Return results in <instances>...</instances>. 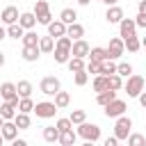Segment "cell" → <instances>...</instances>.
Listing matches in <instances>:
<instances>
[{
	"label": "cell",
	"instance_id": "cell-11",
	"mask_svg": "<svg viewBox=\"0 0 146 146\" xmlns=\"http://www.w3.org/2000/svg\"><path fill=\"white\" fill-rule=\"evenodd\" d=\"M123 18H125V14H123V9H121L119 5H112V7H107V11H105V21H107L110 25H119Z\"/></svg>",
	"mask_w": 146,
	"mask_h": 146
},
{
	"label": "cell",
	"instance_id": "cell-3",
	"mask_svg": "<svg viewBox=\"0 0 146 146\" xmlns=\"http://www.w3.org/2000/svg\"><path fill=\"white\" fill-rule=\"evenodd\" d=\"M130 132H132V119L130 116H119L116 119V123H114V137L121 141V139H128L130 137Z\"/></svg>",
	"mask_w": 146,
	"mask_h": 146
},
{
	"label": "cell",
	"instance_id": "cell-24",
	"mask_svg": "<svg viewBox=\"0 0 146 146\" xmlns=\"http://www.w3.org/2000/svg\"><path fill=\"white\" fill-rule=\"evenodd\" d=\"M43 141H48V144L59 141V130H57V125H46V128H43Z\"/></svg>",
	"mask_w": 146,
	"mask_h": 146
},
{
	"label": "cell",
	"instance_id": "cell-50",
	"mask_svg": "<svg viewBox=\"0 0 146 146\" xmlns=\"http://www.w3.org/2000/svg\"><path fill=\"white\" fill-rule=\"evenodd\" d=\"M103 2H105L107 7H112V5H119V0H103Z\"/></svg>",
	"mask_w": 146,
	"mask_h": 146
},
{
	"label": "cell",
	"instance_id": "cell-13",
	"mask_svg": "<svg viewBox=\"0 0 146 146\" xmlns=\"http://www.w3.org/2000/svg\"><path fill=\"white\" fill-rule=\"evenodd\" d=\"M18 18H21V14H18V9H16L14 5L5 7L2 14H0V21H2L5 25H14V23H18Z\"/></svg>",
	"mask_w": 146,
	"mask_h": 146
},
{
	"label": "cell",
	"instance_id": "cell-4",
	"mask_svg": "<svg viewBox=\"0 0 146 146\" xmlns=\"http://www.w3.org/2000/svg\"><path fill=\"white\" fill-rule=\"evenodd\" d=\"M59 89H62V82H59V78H55V75H46V78L39 82V91H41L43 96H55Z\"/></svg>",
	"mask_w": 146,
	"mask_h": 146
},
{
	"label": "cell",
	"instance_id": "cell-26",
	"mask_svg": "<svg viewBox=\"0 0 146 146\" xmlns=\"http://www.w3.org/2000/svg\"><path fill=\"white\" fill-rule=\"evenodd\" d=\"M75 139H78V132H73V128H71V130L59 132V144H62V146H73V144H75Z\"/></svg>",
	"mask_w": 146,
	"mask_h": 146
},
{
	"label": "cell",
	"instance_id": "cell-19",
	"mask_svg": "<svg viewBox=\"0 0 146 146\" xmlns=\"http://www.w3.org/2000/svg\"><path fill=\"white\" fill-rule=\"evenodd\" d=\"M91 87H94V91H96V94L107 91V89H110V78H107V75H96V78H94V82H91Z\"/></svg>",
	"mask_w": 146,
	"mask_h": 146
},
{
	"label": "cell",
	"instance_id": "cell-34",
	"mask_svg": "<svg viewBox=\"0 0 146 146\" xmlns=\"http://www.w3.org/2000/svg\"><path fill=\"white\" fill-rule=\"evenodd\" d=\"M34 100H32V96L30 98H21L18 100V112H25V114H30V112H34Z\"/></svg>",
	"mask_w": 146,
	"mask_h": 146
},
{
	"label": "cell",
	"instance_id": "cell-16",
	"mask_svg": "<svg viewBox=\"0 0 146 146\" xmlns=\"http://www.w3.org/2000/svg\"><path fill=\"white\" fill-rule=\"evenodd\" d=\"M0 130H2V137H5V141H14V139L18 137V125H16L14 121H5Z\"/></svg>",
	"mask_w": 146,
	"mask_h": 146
},
{
	"label": "cell",
	"instance_id": "cell-21",
	"mask_svg": "<svg viewBox=\"0 0 146 146\" xmlns=\"http://www.w3.org/2000/svg\"><path fill=\"white\" fill-rule=\"evenodd\" d=\"M59 21H62V23H66V25L78 23V11H75V9H71V7H66V9H62V11H59Z\"/></svg>",
	"mask_w": 146,
	"mask_h": 146
},
{
	"label": "cell",
	"instance_id": "cell-40",
	"mask_svg": "<svg viewBox=\"0 0 146 146\" xmlns=\"http://www.w3.org/2000/svg\"><path fill=\"white\" fill-rule=\"evenodd\" d=\"M73 82H75L78 87H84V84L89 82V73H87V68H84V71H78V73H73Z\"/></svg>",
	"mask_w": 146,
	"mask_h": 146
},
{
	"label": "cell",
	"instance_id": "cell-29",
	"mask_svg": "<svg viewBox=\"0 0 146 146\" xmlns=\"http://www.w3.org/2000/svg\"><path fill=\"white\" fill-rule=\"evenodd\" d=\"M14 123L18 125V130H27L32 121H30V114H25V112H18V114L14 116Z\"/></svg>",
	"mask_w": 146,
	"mask_h": 146
},
{
	"label": "cell",
	"instance_id": "cell-12",
	"mask_svg": "<svg viewBox=\"0 0 146 146\" xmlns=\"http://www.w3.org/2000/svg\"><path fill=\"white\" fill-rule=\"evenodd\" d=\"M89 50H91V46H89L84 39H78V41H73V48H71V57H80V59H87V57H89Z\"/></svg>",
	"mask_w": 146,
	"mask_h": 146
},
{
	"label": "cell",
	"instance_id": "cell-55",
	"mask_svg": "<svg viewBox=\"0 0 146 146\" xmlns=\"http://www.w3.org/2000/svg\"><path fill=\"white\" fill-rule=\"evenodd\" d=\"M141 46H144V48H146V36H144V39H141Z\"/></svg>",
	"mask_w": 146,
	"mask_h": 146
},
{
	"label": "cell",
	"instance_id": "cell-42",
	"mask_svg": "<svg viewBox=\"0 0 146 146\" xmlns=\"http://www.w3.org/2000/svg\"><path fill=\"white\" fill-rule=\"evenodd\" d=\"M84 68H87V73H94V75H100V62H94V59H89Z\"/></svg>",
	"mask_w": 146,
	"mask_h": 146
},
{
	"label": "cell",
	"instance_id": "cell-47",
	"mask_svg": "<svg viewBox=\"0 0 146 146\" xmlns=\"http://www.w3.org/2000/svg\"><path fill=\"white\" fill-rule=\"evenodd\" d=\"M11 146H30V144H27L25 139H18V137H16V139L11 141Z\"/></svg>",
	"mask_w": 146,
	"mask_h": 146
},
{
	"label": "cell",
	"instance_id": "cell-49",
	"mask_svg": "<svg viewBox=\"0 0 146 146\" xmlns=\"http://www.w3.org/2000/svg\"><path fill=\"white\" fill-rule=\"evenodd\" d=\"M5 36H7V27H2V25H0V41H2Z\"/></svg>",
	"mask_w": 146,
	"mask_h": 146
},
{
	"label": "cell",
	"instance_id": "cell-45",
	"mask_svg": "<svg viewBox=\"0 0 146 146\" xmlns=\"http://www.w3.org/2000/svg\"><path fill=\"white\" fill-rule=\"evenodd\" d=\"M103 146H119V139L112 135V137H107V139H105V144H103Z\"/></svg>",
	"mask_w": 146,
	"mask_h": 146
},
{
	"label": "cell",
	"instance_id": "cell-8",
	"mask_svg": "<svg viewBox=\"0 0 146 146\" xmlns=\"http://www.w3.org/2000/svg\"><path fill=\"white\" fill-rule=\"evenodd\" d=\"M0 98H2V100H11V103L18 107V100H21V96H18V89H16V84H14V82H2V84H0Z\"/></svg>",
	"mask_w": 146,
	"mask_h": 146
},
{
	"label": "cell",
	"instance_id": "cell-15",
	"mask_svg": "<svg viewBox=\"0 0 146 146\" xmlns=\"http://www.w3.org/2000/svg\"><path fill=\"white\" fill-rule=\"evenodd\" d=\"M16 114H18V107H16L11 100H2V103H0V116H2L5 121H14Z\"/></svg>",
	"mask_w": 146,
	"mask_h": 146
},
{
	"label": "cell",
	"instance_id": "cell-7",
	"mask_svg": "<svg viewBox=\"0 0 146 146\" xmlns=\"http://www.w3.org/2000/svg\"><path fill=\"white\" fill-rule=\"evenodd\" d=\"M123 52H125V41L121 36H112L107 46V59H119Z\"/></svg>",
	"mask_w": 146,
	"mask_h": 146
},
{
	"label": "cell",
	"instance_id": "cell-37",
	"mask_svg": "<svg viewBox=\"0 0 146 146\" xmlns=\"http://www.w3.org/2000/svg\"><path fill=\"white\" fill-rule=\"evenodd\" d=\"M139 48H141V39H139L137 34L130 36V39H125V50H128V52H137Z\"/></svg>",
	"mask_w": 146,
	"mask_h": 146
},
{
	"label": "cell",
	"instance_id": "cell-10",
	"mask_svg": "<svg viewBox=\"0 0 146 146\" xmlns=\"http://www.w3.org/2000/svg\"><path fill=\"white\" fill-rule=\"evenodd\" d=\"M137 34V23H135V18H123L121 23H119V36L125 41V39H130V36H135Z\"/></svg>",
	"mask_w": 146,
	"mask_h": 146
},
{
	"label": "cell",
	"instance_id": "cell-41",
	"mask_svg": "<svg viewBox=\"0 0 146 146\" xmlns=\"http://www.w3.org/2000/svg\"><path fill=\"white\" fill-rule=\"evenodd\" d=\"M107 78H110V89H114V91L123 89V78H121L119 73H114V75H107Z\"/></svg>",
	"mask_w": 146,
	"mask_h": 146
},
{
	"label": "cell",
	"instance_id": "cell-14",
	"mask_svg": "<svg viewBox=\"0 0 146 146\" xmlns=\"http://www.w3.org/2000/svg\"><path fill=\"white\" fill-rule=\"evenodd\" d=\"M46 27H48V36H52V39H59V36H64V34H66V27H68V25H66V23H62V21L57 18V21L48 23Z\"/></svg>",
	"mask_w": 146,
	"mask_h": 146
},
{
	"label": "cell",
	"instance_id": "cell-36",
	"mask_svg": "<svg viewBox=\"0 0 146 146\" xmlns=\"http://www.w3.org/2000/svg\"><path fill=\"white\" fill-rule=\"evenodd\" d=\"M23 34H25V30H23L18 23L7 25V36H11V39H23Z\"/></svg>",
	"mask_w": 146,
	"mask_h": 146
},
{
	"label": "cell",
	"instance_id": "cell-30",
	"mask_svg": "<svg viewBox=\"0 0 146 146\" xmlns=\"http://www.w3.org/2000/svg\"><path fill=\"white\" fill-rule=\"evenodd\" d=\"M39 39H41V36H39L36 32L25 30V34H23V39H21V41H23V46H39Z\"/></svg>",
	"mask_w": 146,
	"mask_h": 146
},
{
	"label": "cell",
	"instance_id": "cell-6",
	"mask_svg": "<svg viewBox=\"0 0 146 146\" xmlns=\"http://www.w3.org/2000/svg\"><path fill=\"white\" fill-rule=\"evenodd\" d=\"M34 16H36V21H39L41 25H48V23H52V16H50V5H48V0H36V2H34Z\"/></svg>",
	"mask_w": 146,
	"mask_h": 146
},
{
	"label": "cell",
	"instance_id": "cell-25",
	"mask_svg": "<svg viewBox=\"0 0 146 146\" xmlns=\"http://www.w3.org/2000/svg\"><path fill=\"white\" fill-rule=\"evenodd\" d=\"M52 52H55L52 57H55V62H57V64H66V62L71 59V50H68V48H59V46H55V50H52Z\"/></svg>",
	"mask_w": 146,
	"mask_h": 146
},
{
	"label": "cell",
	"instance_id": "cell-1",
	"mask_svg": "<svg viewBox=\"0 0 146 146\" xmlns=\"http://www.w3.org/2000/svg\"><path fill=\"white\" fill-rule=\"evenodd\" d=\"M146 89V78L141 75H130L123 82V91L128 94V98H139V94Z\"/></svg>",
	"mask_w": 146,
	"mask_h": 146
},
{
	"label": "cell",
	"instance_id": "cell-56",
	"mask_svg": "<svg viewBox=\"0 0 146 146\" xmlns=\"http://www.w3.org/2000/svg\"><path fill=\"white\" fill-rule=\"evenodd\" d=\"M2 123H5V119H2V116H0V128H2Z\"/></svg>",
	"mask_w": 146,
	"mask_h": 146
},
{
	"label": "cell",
	"instance_id": "cell-20",
	"mask_svg": "<svg viewBox=\"0 0 146 146\" xmlns=\"http://www.w3.org/2000/svg\"><path fill=\"white\" fill-rule=\"evenodd\" d=\"M114 98H116V91H114V89H107V91H100V94H96V103H98L100 107L110 105Z\"/></svg>",
	"mask_w": 146,
	"mask_h": 146
},
{
	"label": "cell",
	"instance_id": "cell-27",
	"mask_svg": "<svg viewBox=\"0 0 146 146\" xmlns=\"http://www.w3.org/2000/svg\"><path fill=\"white\" fill-rule=\"evenodd\" d=\"M55 105H57L59 110L68 107V105H71V96H68V91H62V89H59V91L55 94Z\"/></svg>",
	"mask_w": 146,
	"mask_h": 146
},
{
	"label": "cell",
	"instance_id": "cell-53",
	"mask_svg": "<svg viewBox=\"0 0 146 146\" xmlns=\"http://www.w3.org/2000/svg\"><path fill=\"white\" fill-rule=\"evenodd\" d=\"M5 144V137H2V130H0V146Z\"/></svg>",
	"mask_w": 146,
	"mask_h": 146
},
{
	"label": "cell",
	"instance_id": "cell-33",
	"mask_svg": "<svg viewBox=\"0 0 146 146\" xmlns=\"http://www.w3.org/2000/svg\"><path fill=\"white\" fill-rule=\"evenodd\" d=\"M114 73H116V62L114 59L100 62V75H114Z\"/></svg>",
	"mask_w": 146,
	"mask_h": 146
},
{
	"label": "cell",
	"instance_id": "cell-52",
	"mask_svg": "<svg viewBox=\"0 0 146 146\" xmlns=\"http://www.w3.org/2000/svg\"><path fill=\"white\" fill-rule=\"evenodd\" d=\"M5 59H7V57H5V52H0V68L5 66Z\"/></svg>",
	"mask_w": 146,
	"mask_h": 146
},
{
	"label": "cell",
	"instance_id": "cell-48",
	"mask_svg": "<svg viewBox=\"0 0 146 146\" xmlns=\"http://www.w3.org/2000/svg\"><path fill=\"white\" fill-rule=\"evenodd\" d=\"M137 9H139V14H146V0H139V7Z\"/></svg>",
	"mask_w": 146,
	"mask_h": 146
},
{
	"label": "cell",
	"instance_id": "cell-46",
	"mask_svg": "<svg viewBox=\"0 0 146 146\" xmlns=\"http://www.w3.org/2000/svg\"><path fill=\"white\" fill-rule=\"evenodd\" d=\"M139 105H141V107L146 110V89H144V91L139 94Z\"/></svg>",
	"mask_w": 146,
	"mask_h": 146
},
{
	"label": "cell",
	"instance_id": "cell-39",
	"mask_svg": "<svg viewBox=\"0 0 146 146\" xmlns=\"http://www.w3.org/2000/svg\"><path fill=\"white\" fill-rule=\"evenodd\" d=\"M116 73H119L121 78H130V75H132V64H128V62H119V64H116Z\"/></svg>",
	"mask_w": 146,
	"mask_h": 146
},
{
	"label": "cell",
	"instance_id": "cell-57",
	"mask_svg": "<svg viewBox=\"0 0 146 146\" xmlns=\"http://www.w3.org/2000/svg\"><path fill=\"white\" fill-rule=\"evenodd\" d=\"M98 2H103V0H98Z\"/></svg>",
	"mask_w": 146,
	"mask_h": 146
},
{
	"label": "cell",
	"instance_id": "cell-54",
	"mask_svg": "<svg viewBox=\"0 0 146 146\" xmlns=\"http://www.w3.org/2000/svg\"><path fill=\"white\" fill-rule=\"evenodd\" d=\"M82 146H94V141H84V144H82Z\"/></svg>",
	"mask_w": 146,
	"mask_h": 146
},
{
	"label": "cell",
	"instance_id": "cell-44",
	"mask_svg": "<svg viewBox=\"0 0 146 146\" xmlns=\"http://www.w3.org/2000/svg\"><path fill=\"white\" fill-rule=\"evenodd\" d=\"M135 23H137V27H146V14H139V11H137Z\"/></svg>",
	"mask_w": 146,
	"mask_h": 146
},
{
	"label": "cell",
	"instance_id": "cell-31",
	"mask_svg": "<svg viewBox=\"0 0 146 146\" xmlns=\"http://www.w3.org/2000/svg\"><path fill=\"white\" fill-rule=\"evenodd\" d=\"M39 50L41 52H52L55 50V39L52 36H41L39 39Z\"/></svg>",
	"mask_w": 146,
	"mask_h": 146
},
{
	"label": "cell",
	"instance_id": "cell-9",
	"mask_svg": "<svg viewBox=\"0 0 146 146\" xmlns=\"http://www.w3.org/2000/svg\"><path fill=\"white\" fill-rule=\"evenodd\" d=\"M123 114H125V100L114 98L110 105H105V116H107V119H119V116H123Z\"/></svg>",
	"mask_w": 146,
	"mask_h": 146
},
{
	"label": "cell",
	"instance_id": "cell-23",
	"mask_svg": "<svg viewBox=\"0 0 146 146\" xmlns=\"http://www.w3.org/2000/svg\"><path fill=\"white\" fill-rule=\"evenodd\" d=\"M16 89H18V96H21V98H30V96H32V91H34V87H32V82H30V80H18Z\"/></svg>",
	"mask_w": 146,
	"mask_h": 146
},
{
	"label": "cell",
	"instance_id": "cell-35",
	"mask_svg": "<svg viewBox=\"0 0 146 146\" xmlns=\"http://www.w3.org/2000/svg\"><path fill=\"white\" fill-rule=\"evenodd\" d=\"M125 141H128V146H146V137L141 132H130V137Z\"/></svg>",
	"mask_w": 146,
	"mask_h": 146
},
{
	"label": "cell",
	"instance_id": "cell-43",
	"mask_svg": "<svg viewBox=\"0 0 146 146\" xmlns=\"http://www.w3.org/2000/svg\"><path fill=\"white\" fill-rule=\"evenodd\" d=\"M55 125H57V130H59V132H64V130H71V128H73L71 119H57V121H55Z\"/></svg>",
	"mask_w": 146,
	"mask_h": 146
},
{
	"label": "cell",
	"instance_id": "cell-17",
	"mask_svg": "<svg viewBox=\"0 0 146 146\" xmlns=\"http://www.w3.org/2000/svg\"><path fill=\"white\" fill-rule=\"evenodd\" d=\"M21 57L25 59V62H36L39 57H41V50H39V46H23V50H21Z\"/></svg>",
	"mask_w": 146,
	"mask_h": 146
},
{
	"label": "cell",
	"instance_id": "cell-32",
	"mask_svg": "<svg viewBox=\"0 0 146 146\" xmlns=\"http://www.w3.org/2000/svg\"><path fill=\"white\" fill-rule=\"evenodd\" d=\"M66 66H68V71L71 73H78V71H84V59H80V57H71L68 62H66Z\"/></svg>",
	"mask_w": 146,
	"mask_h": 146
},
{
	"label": "cell",
	"instance_id": "cell-5",
	"mask_svg": "<svg viewBox=\"0 0 146 146\" xmlns=\"http://www.w3.org/2000/svg\"><path fill=\"white\" fill-rule=\"evenodd\" d=\"M57 112H59V107L55 105V100H41L34 105V114L39 119H52Z\"/></svg>",
	"mask_w": 146,
	"mask_h": 146
},
{
	"label": "cell",
	"instance_id": "cell-38",
	"mask_svg": "<svg viewBox=\"0 0 146 146\" xmlns=\"http://www.w3.org/2000/svg\"><path fill=\"white\" fill-rule=\"evenodd\" d=\"M68 119H71V123H73V125H80V123H84V121H87V112H84V110H73Z\"/></svg>",
	"mask_w": 146,
	"mask_h": 146
},
{
	"label": "cell",
	"instance_id": "cell-51",
	"mask_svg": "<svg viewBox=\"0 0 146 146\" xmlns=\"http://www.w3.org/2000/svg\"><path fill=\"white\" fill-rule=\"evenodd\" d=\"M78 5L80 7H87V5H91V0H78Z\"/></svg>",
	"mask_w": 146,
	"mask_h": 146
},
{
	"label": "cell",
	"instance_id": "cell-22",
	"mask_svg": "<svg viewBox=\"0 0 146 146\" xmlns=\"http://www.w3.org/2000/svg\"><path fill=\"white\" fill-rule=\"evenodd\" d=\"M66 36H71L73 41H78V39L84 36V27H82L80 23H71V25L66 27Z\"/></svg>",
	"mask_w": 146,
	"mask_h": 146
},
{
	"label": "cell",
	"instance_id": "cell-28",
	"mask_svg": "<svg viewBox=\"0 0 146 146\" xmlns=\"http://www.w3.org/2000/svg\"><path fill=\"white\" fill-rule=\"evenodd\" d=\"M89 59H94V62H105V59H107V48H100V46L91 48V50H89Z\"/></svg>",
	"mask_w": 146,
	"mask_h": 146
},
{
	"label": "cell",
	"instance_id": "cell-18",
	"mask_svg": "<svg viewBox=\"0 0 146 146\" xmlns=\"http://www.w3.org/2000/svg\"><path fill=\"white\" fill-rule=\"evenodd\" d=\"M36 23H39V21H36L34 11H23V14H21V18H18V25H21L23 30H32Z\"/></svg>",
	"mask_w": 146,
	"mask_h": 146
},
{
	"label": "cell",
	"instance_id": "cell-2",
	"mask_svg": "<svg viewBox=\"0 0 146 146\" xmlns=\"http://www.w3.org/2000/svg\"><path fill=\"white\" fill-rule=\"evenodd\" d=\"M78 137H82L84 141H98L100 139V125H96V123H80L78 125Z\"/></svg>",
	"mask_w": 146,
	"mask_h": 146
}]
</instances>
